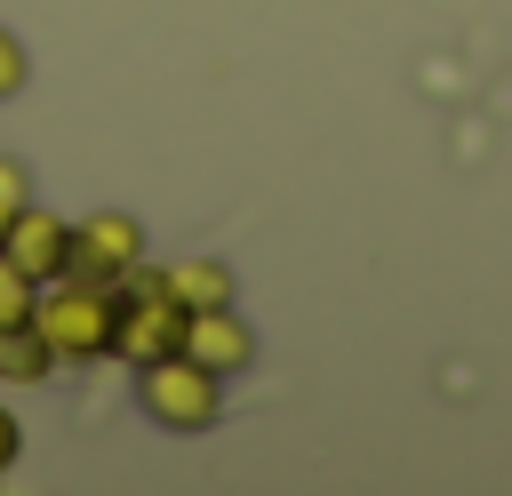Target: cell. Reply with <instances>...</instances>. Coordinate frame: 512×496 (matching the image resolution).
<instances>
[{
	"label": "cell",
	"mask_w": 512,
	"mask_h": 496,
	"mask_svg": "<svg viewBox=\"0 0 512 496\" xmlns=\"http://www.w3.org/2000/svg\"><path fill=\"white\" fill-rule=\"evenodd\" d=\"M24 200H32V168H24V160H8V152H0V216H16V208H24Z\"/></svg>",
	"instance_id": "10"
},
{
	"label": "cell",
	"mask_w": 512,
	"mask_h": 496,
	"mask_svg": "<svg viewBox=\"0 0 512 496\" xmlns=\"http://www.w3.org/2000/svg\"><path fill=\"white\" fill-rule=\"evenodd\" d=\"M160 288H168L184 312H208V304H232V264H216V256H184V264L160 272Z\"/></svg>",
	"instance_id": "7"
},
{
	"label": "cell",
	"mask_w": 512,
	"mask_h": 496,
	"mask_svg": "<svg viewBox=\"0 0 512 496\" xmlns=\"http://www.w3.org/2000/svg\"><path fill=\"white\" fill-rule=\"evenodd\" d=\"M136 264H144V224H136L128 208H96V216L72 224V272H80V280L120 288Z\"/></svg>",
	"instance_id": "4"
},
{
	"label": "cell",
	"mask_w": 512,
	"mask_h": 496,
	"mask_svg": "<svg viewBox=\"0 0 512 496\" xmlns=\"http://www.w3.org/2000/svg\"><path fill=\"white\" fill-rule=\"evenodd\" d=\"M0 240H8V216H0Z\"/></svg>",
	"instance_id": "13"
},
{
	"label": "cell",
	"mask_w": 512,
	"mask_h": 496,
	"mask_svg": "<svg viewBox=\"0 0 512 496\" xmlns=\"http://www.w3.org/2000/svg\"><path fill=\"white\" fill-rule=\"evenodd\" d=\"M40 376H56V352H48V336H40L32 320L0 328V384H40Z\"/></svg>",
	"instance_id": "8"
},
{
	"label": "cell",
	"mask_w": 512,
	"mask_h": 496,
	"mask_svg": "<svg viewBox=\"0 0 512 496\" xmlns=\"http://www.w3.org/2000/svg\"><path fill=\"white\" fill-rule=\"evenodd\" d=\"M16 448H24V432H16V416L0 408V480H8V464H16Z\"/></svg>",
	"instance_id": "12"
},
{
	"label": "cell",
	"mask_w": 512,
	"mask_h": 496,
	"mask_svg": "<svg viewBox=\"0 0 512 496\" xmlns=\"http://www.w3.org/2000/svg\"><path fill=\"white\" fill-rule=\"evenodd\" d=\"M136 400L160 432H208L224 416V376L200 368L192 352H160V360L136 368Z\"/></svg>",
	"instance_id": "3"
},
{
	"label": "cell",
	"mask_w": 512,
	"mask_h": 496,
	"mask_svg": "<svg viewBox=\"0 0 512 496\" xmlns=\"http://www.w3.org/2000/svg\"><path fill=\"white\" fill-rule=\"evenodd\" d=\"M32 304H40V280L16 264V256H0V328H16V320H32Z\"/></svg>",
	"instance_id": "9"
},
{
	"label": "cell",
	"mask_w": 512,
	"mask_h": 496,
	"mask_svg": "<svg viewBox=\"0 0 512 496\" xmlns=\"http://www.w3.org/2000/svg\"><path fill=\"white\" fill-rule=\"evenodd\" d=\"M24 80H32V64H24V40H16V32H0V104H8Z\"/></svg>",
	"instance_id": "11"
},
{
	"label": "cell",
	"mask_w": 512,
	"mask_h": 496,
	"mask_svg": "<svg viewBox=\"0 0 512 496\" xmlns=\"http://www.w3.org/2000/svg\"><path fill=\"white\" fill-rule=\"evenodd\" d=\"M0 256H16L40 288L48 280H64L72 272V224L56 216V208H40V200H24L16 216H8V240H0Z\"/></svg>",
	"instance_id": "5"
},
{
	"label": "cell",
	"mask_w": 512,
	"mask_h": 496,
	"mask_svg": "<svg viewBox=\"0 0 512 496\" xmlns=\"http://www.w3.org/2000/svg\"><path fill=\"white\" fill-rule=\"evenodd\" d=\"M184 304L160 288V272H128L120 288H112V360H128V368H144V360H160V352H184Z\"/></svg>",
	"instance_id": "2"
},
{
	"label": "cell",
	"mask_w": 512,
	"mask_h": 496,
	"mask_svg": "<svg viewBox=\"0 0 512 496\" xmlns=\"http://www.w3.org/2000/svg\"><path fill=\"white\" fill-rule=\"evenodd\" d=\"M32 328L48 336L56 368H64V360H72V368H80V360H104V352H112V288H104V280L64 272V280H48V288H40Z\"/></svg>",
	"instance_id": "1"
},
{
	"label": "cell",
	"mask_w": 512,
	"mask_h": 496,
	"mask_svg": "<svg viewBox=\"0 0 512 496\" xmlns=\"http://www.w3.org/2000/svg\"><path fill=\"white\" fill-rule=\"evenodd\" d=\"M184 352H192L200 368H216V376H240V368L256 360V328H248L232 304H208V312L184 320Z\"/></svg>",
	"instance_id": "6"
}]
</instances>
